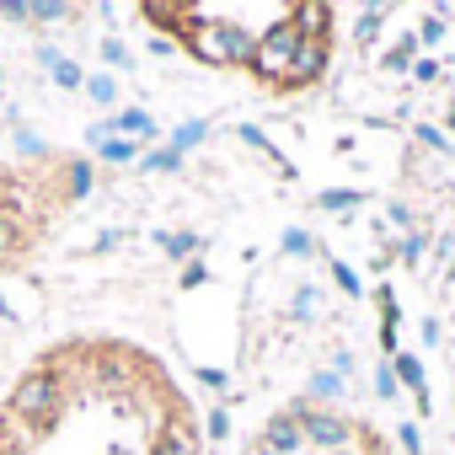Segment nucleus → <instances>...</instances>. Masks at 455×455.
I'll use <instances>...</instances> for the list:
<instances>
[{"label": "nucleus", "instance_id": "obj_1", "mask_svg": "<svg viewBox=\"0 0 455 455\" xmlns=\"http://www.w3.org/2000/svg\"><path fill=\"white\" fill-rule=\"evenodd\" d=\"M0 455H204L188 391L129 338L49 348L0 412Z\"/></svg>", "mask_w": 455, "mask_h": 455}, {"label": "nucleus", "instance_id": "obj_2", "mask_svg": "<svg viewBox=\"0 0 455 455\" xmlns=\"http://www.w3.org/2000/svg\"><path fill=\"white\" fill-rule=\"evenodd\" d=\"M140 17L156 22L193 60L252 76L268 92H306L332 60V6H316V0H279V6L150 0Z\"/></svg>", "mask_w": 455, "mask_h": 455}, {"label": "nucleus", "instance_id": "obj_3", "mask_svg": "<svg viewBox=\"0 0 455 455\" xmlns=\"http://www.w3.org/2000/svg\"><path fill=\"white\" fill-rule=\"evenodd\" d=\"M247 455H396L386 444V434L354 412L338 407H290L284 418H274Z\"/></svg>", "mask_w": 455, "mask_h": 455}]
</instances>
